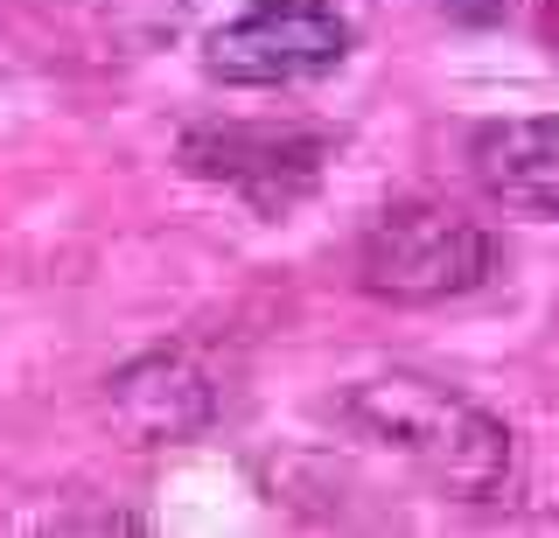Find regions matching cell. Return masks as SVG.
Returning a JSON list of instances; mask_svg holds the SVG:
<instances>
[{"label":"cell","instance_id":"cell-1","mask_svg":"<svg viewBox=\"0 0 559 538\" xmlns=\"http://www.w3.org/2000/svg\"><path fill=\"white\" fill-rule=\"evenodd\" d=\"M343 420L384 455L413 462L454 503H497L518 482V433L503 427V413H489L483 398L441 385L419 371H384L364 378L343 398Z\"/></svg>","mask_w":559,"mask_h":538},{"label":"cell","instance_id":"cell-2","mask_svg":"<svg viewBox=\"0 0 559 538\" xmlns=\"http://www.w3.org/2000/svg\"><path fill=\"white\" fill-rule=\"evenodd\" d=\"M489 280H497L489 224L441 196H406L392 211H378L357 246V287L392 308L462 301V294H476Z\"/></svg>","mask_w":559,"mask_h":538},{"label":"cell","instance_id":"cell-3","mask_svg":"<svg viewBox=\"0 0 559 538\" xmlns=\"http://www.w3.org/2000/svg\"><path fill=\"white\" fill-rule=\"evenodd\" d=\"M349 22L336 0H245L203 43V71L231 92H287L314 84L349 57Z\"/></svg>","mask_w":559,"mask_h":538},{"label":"cell","instance_id":"cell-4","mask_svg":"<svg viewBox=\"0 0 559 538\" xmlns=\"http://www.w3.org/2000/svg\"><path fill=\"white\" fill-rule=\"evenodd\" d=\"M175 162L197 182H217L245 196L259 217H287L301 196H314L322 168L336 162V141L322 127H273V119H224V127H189Z\"/></svg>","mask_w":559,"mask_h":538},{"label":"cell","instance_id":"cell-5","mask_svg":"<svg viewBox=\"0 0 559 538\" xmlns=\"http://www.w3.org/2000/svg\"><path fill=\"white\" fill-rule=\"evenodd\" d=\"M224 385L210 371V357L197 343H162V350L119 363L105 378V420L127 433L133 447H175L197 441V433L217 420Z\"/></svg>","mask_w":559,"mask_h":538},{"label":"cell","instance_id":"cell-6","mask_svg":"<svg viewBox=\"0 0 559 538\" xmlns=\"http://www.w3.org/2000/svg\"><path fill=\"white\" fill-rule=\"evenodd\" d=\"M483 196L518 217H559V119H489L468 141Z\"/></svg>","mask_w":559,"mask_h":538},{"label":"cell","instance_id":"cell-7","mask_svg":"<svg viewBox=\"0 0 559 538\" xmlns=\"http://www.w3.org/2000/svg\"><path fill=\"white\" fill-rule=\"evenodd\" d=\"M433 8L462 14V22H497V14H511V0H433Z\"/></svg>","mask_w":559,"mask_h":538},{"label":"cell","instance_id":"cell-8","mask_svg":"<svg viewBox=\"0 0 559 538\" xmlns=\"http://www.w3.org/2000/svg\"><path fill=\"white\" fill-rule=\"evenodd\" d=\"M552 36H559V0H552Z\"/></svg>","mask_w":559,"mask_h":538}]
</instances>
